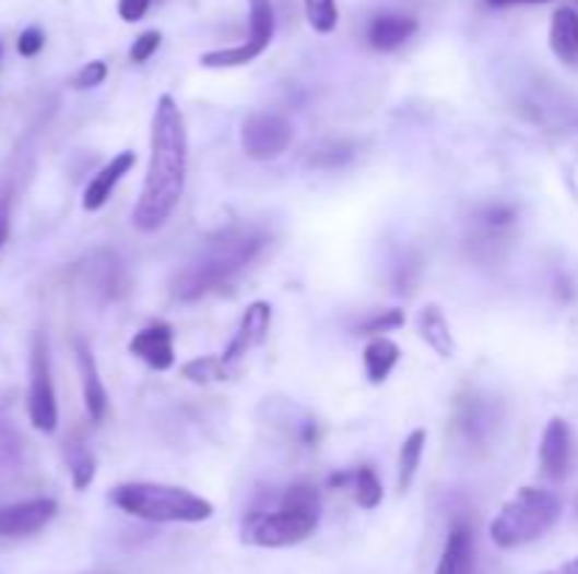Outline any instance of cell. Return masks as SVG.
Here are the masks:
<instances>
[{
    "instance_id": "6da1fadb",
    "label": "cell",
    "mask_w": 578,
    "mask_h": 574,
    "mask_svg": "<svg viewBox=\"0 0 578 574\" xmlns=\"http://www.w3.org/2000/svg\"><path fill=\"white\" fill-rule=\"evenodd\" d=\"M189 139L181 107L169 94L158 96L150 124V164L133 208V226L144 235L167 226L187 189Z\"/></svg>"
},
{
    "instance_id": "7a4b0ae2",
    "label": "cell",
    "mask_w": 578,
    "mask_h": 574,
    "mask_svg": "<svg viewBox=\"0 0 578 574\" xmlns=\"http://www.w3.org/2000/svg\"><path fill=\"white\" fill-rule=\"evenodd\" d=\"M266 242L269 235L257 226H232L209 237L201 251L173 279V296L178 301H198L215 294L257 260Z\"/></svg>"
},
{
    "instance_id": "3957f363",
    "label": "cell",
    "mask_w": 578,
    "mask_h": 574,
    "mask_svg": "<svg viewBox=\"0 0 578 574\" xmlns=\"http://www.w3.org/2000/svg\"><path fill=\"white\" fill-rule=\"evenodd\" d=\"M317 488L310 485H291L274 510H251L240 524V541L257 549H288L308 541L319 524Z\"/></svg>"
},
{
    "instance_id": "277c9868",
    "label": "cell",
    "mask_w": 578,
    "mask_h": 574,
    "mask_svg": "<svg viewBox=\"0 0 578 574\" xmlns=\"http://www.w3.org/2000/svg\"><path fill=\"white\" fill-rule=\"evenodd\" d=\"M110 504L150 524H201L215 515L212 501L175 485L125 481L110 490Z\"/></svg>"
},
{
    "instance_id": "5b68a950",
    "label": "cell",
    "mask_w": 578,
    "mask_h": 574,
    "mask_svg": "<svg viewBox=\"0 0 578 574\" xmlns=\"http://www.w3.org/2000/svg\"><path fill=\"white\" fill-rule=\"evenodd\" d=\"M558 515H562V499L553 490L519 488L517 495L503 504L488 527V535H492L494 547L505 552L528 547L556 527Z\"/></svg>"
},
{
    "instance_id": "8992f818",
    "label": "cell",
    "mask_w": 578,
    "mask_h": 574,
    "mask_svg": "<svg viewBox=\"0 0 578 574\" xmlns=\"http://www.w3.org/2000/svg\"><path fill=\"white\" fill-rule=\"evenodd\" d=\"M28 420L43 434H55L60 426V411H57L55 381H51V361H48L46 335H34L32 363H28Z\"/></svg>"
},
{
    "instance_id": "52a82bcc",
    "label": "cell",
    "mask_w": 578,
    "mask_h": 574,
    "mask_svg": "<svg viewBox=\"0 0 578 574\" xmlns=\"http://www.w3.org/2000/svg\"><path fill=\"white\" fill-rule=\"evenodd\" d=\"M274 37V3L271 0H249V40L232 48L201 53L203 68H240L249 65L271 46Z\"/></svg>"
},
{
    "instance_id": "ba28073f",
    "label": "cell",
    "mask_w": 578,
    "mask_h": 574,
    "mask_svg": "<svg viewBox=\"0 0 578 574\" xmlns=\"http://www.w3.org/2000/svg\"><path fill=\"white\" fill-rule=\"evenodd\" d=\"M294 141V128L291 121L280 113H251L243 121L240 144L243 153L255 160H271L280 158Z\"/></svg>"
},
{
    "instance_id": "9c48e42d",
    "label": "cell",
    "mask_w": 578,
    "mask_h": 574,
    "mask_svg": "<svg viewBox=\"0 0 578 574\" xmlns=\"http://www.w3.org/2000/svg\"><path fill=\"white\" fill-rule=\"evenodd\" d=\"M271 315L274 313H271L269 301H251L249 308H246V313H243L235 335H232L229 347L223 349V355H221L223 367L229 369L232 374L240 369V363L246 361V358H249L257 347H260L262 340L269 338Z\"/></svg>"
},
{
    "instance_id": "30bf717a",
    "label": "cell",
    "mask_w": 578,
    "mask_h": 574,
    "mask_svg": "<svg viewBox=\"0 0 578 574\" xmlns=\"http://www.w3.org/2000/svg\"><path fill=\"white\" fill-rule=\"evenodd\" d=\"M55 515V499H32L7 504V507H0V538H26V535L40 533Z\"/></svg>"
},
{
    "instance_id": "8fae6325",
    "label": "cell",
    "mask_w": 578,
    "mask_h": 574,
    "mask_svg": "<svg viewBox=\"0 0 578 574\" xmlns=\"http://www.w3.org/2000/svg\"><path fill=\"white\" fill-rule=\"evenodd\" d=\"M573 459V434L567 420L553 417L542 431V442H539V468L542 476L551 481H562L570 470Z\"/></svg>"
},
{
    "instance_id": "7c38bea8",
    "label": "cell",
    "mask_w": 578,
    "mask_h": 574,
    "mask_svg": "<svg viewBox=\"0 0 578 574\" xmlns=\"http://www.w3.org/2000/svg\"><path fill=\"white\" fill-rule=\"evenodd\" d=\"M128 349L155 372H167L175 367V335L173 327L164 321H155L150 327L139 330Z\"/></svg>"
},
{
    "instance_id": "4fadbf2b",
    "label": "cell",
    "mask_w": 578,
    "mask_h": 574,
    "mask_svg": "<svg viewBox=\"0 0 578 574\" xmlns=\"http://www.w3.org/2000/svg\"><path fill=\"white\" fill-rule=\"evenodd\" d=\"M133 167H135V153L125 150V153L114 155V158H110L94 178H91V183H87L85 192H82V208H85V212H99V208L110 201V194H114V189L119 187L121 178H125Z\"/></svg>"
},
{
    "instance_id": "5bb4252c",
    "label": "cell",
    "mask_w": 578,
    "mask_h": 574,
    "mask_svg": "<svg viewBox=\"0 0 578 574\" xmlns=\"http://www.w3.org/2000/svg\"><path fill=\"white\" fill-rule=\"evenodd\" d=\"M76 369H80L82 400H85L87 417L94 422H102L105 415H108V388L102 383L94 355H91V349L82 340H76Z\"/></svg>"
},
{
    "instance_id": "9a60e30c",
    "label": "cell",
    "mask_w": 578,
    "mask_h": 574,
    "mask_svg": "<svg viewBox=\"0 0 578 574\" xmlns=\"http://www.w3.org/2000/svg\"><path fill=\"white\" fill-rule=\"evenodd\" d=\"M417 32V21L410 17V14H378L373 17L370 26H367V43L376 51H396V48L404 46L410 40L412 34Z\"/></svg>"
},
{
    "instance_id": "2e32d148",
    "label": "cell",
    "mask_w": 578,
    "mask_h": 574,
    "mask_svg": "<svg viewBox=\"0 0 578 574\" xmlns=\"http://www.w3.org/2000/svg\"><path fill=\"white\" fill-rule=\"evenodd\" d=\"M417 330H421V338H424L444 361H451V358L458 355V344H455L449 321H446L444 310L437 308V304H426V308L417 313Z\"/></svg>"
},
{
    "instance_id": "e0dca14e",
    "label": "cell",
    "mask_w": 578,
    "mask_h": 574,
    "mask_svg": "<svg viewBox=\"0 0 578 574\" xmlns=\"http://www.w3.org/2000/svg\"><path fill=\"white\" fill-rule=\"evenodd\" d=\"M551 48L565 65L578 68V12L562 7L553 12L551 21Z\"/></svg>"
},
{
    "instance_id": "ac0fdd59",
    "label": "cell",
    "mask_w": 578,
    "mask_h": 574,
    "mask_svg": "<svg viewBox=\"0 0 578 574\" xmlns=\"http://www.w3.org/2000/svg\"><path fill=\"white\" fill-rule=\"evenodd\" d=\"M471 552H474V538L463 522H455L449 538H446L444 554L437 561L435 574H469Z\"/></svg>"
},
{
    "instance_id": "d6986e66",
    "label": "cell",
    "mask_w": 578,
    "mask_h": 574,
    "mask_svg": "<svg viewBox=\"0 0 578 574\" xmlns=\"http://www.w3.org/2000/svg\"><path fill=\"white\" fill-rule=\"evenodd\" d=\"M362 358H364L367 381H370L373 386H378V383L387 381L392 374V369L398 367V361H401V349H398L396 340L387 338V335H376V338L364 347Z\"/></svg>"
},
{
    "instance_id": "ffe728a7",
    "label": "cell",
    "mask_w": 578,
    "mask_h": 574,
    "mask_svg": "<svg viewBox=\"0 0 578 574\" xmlns=\"http://www.w3.org/2000/svg\"><path fill=\"white\" fill-rule=\"evenodd\" d=\"M426 451V431L424 428H415L410 437L401 445V454H398V490L406 493L415 481L417 468H421V459H424Z\"/></svg>"
},
{
    "instance_id": "44dd1931",
    "label": "cell",
    "mask_w": 578,
    "mask_h": 574,
    "mask_svg": "<svg viewBox=\"0 0 578 574\" xmlns=\"http://www.w3.org/2000/svg\"><path fill=\"white\" fill-rule=\"evenodd\" d=\"M458 426L463 428V434L469 437V440H483V437H488V431H492L494 426L492 406L480 400V397H469V400L460 403Z\"/></svg>"
},
{
    "instance_id": "7402d4cb",
    "label": "cell",
    "mask_w": 578,
    "mask_h": 574,
    "mask_svg": "<svg viewBox=\"0 0 578 574\" xmlns=\"http://www.w3.org/2000/svg\"><path fill=\"white\" fill-rule=\"evenodd\" d=\"M353 495H356V504L362 510H376L384 501L381 479H378L370 465H362V468L353 470Z\"/></svg>"
},
{
    "instance_id": "603a6c76",
    "label": "cell",
    "mask_w": 578,
    "mask_h": 574,
    "mask_svg": "<svg viewBox=\"0 0 578 574\" xmlns=\"http://www.w3.org/2000/svg\"><path fill=\"white\" fill-rule=\"evenodd\" d=\"M181 374L189 383H217V381H229L232 372L223 367L221 355H203L196 361H187L181 367Z\"/></svg>"
},
{
    "instance_id": "cb8c5ba5",
    "label": "cell",
    "mask_w": 578,
    "mask_h": 574,
    "mask_svg": "<svg viewBox=\"0 0 578 574\" xmlns=\"http://www.w3.org/2000/svg\"><path fill=\"white\" fill-rule=\"evenodd\" d=\"M308 26L317 34L337 32L339 26V7L337 0H303Z\"/></svg>"
},
{
    "instance_id": "d4e9b609",
    "label": "cell",
    "mask_w": 578,
    "mask_h": 574,
    "mask_svg": "<svg viewBox=\"0 0 578 574\" xmlns=\"http://www.w3.org/2000/svg\"><path fill=\"white\" fill-rule=\"evenodd\" d=\"M68 465H71V481H74L76 490H85L87 485L94 481L96 459H94V454L87 451V447H80V451H74V454H71V459H68Z\"/></svg>"
},
{
    "instance_id": "484cf974",
    "label": "cell",
    "mask_w": 578,
    "mask_h": 574,
    "mask_svg": "<svg viewBox=\"0 0 578 574\" xmlns=\"http://www.w3.org/2000/svg\"><path fill=\"white\" fill-rule=\"evenodd\" d=\"M404 327V310H381V313L370 315V319L364 321L362 327H358V333L364 335H381V333H390V330H398Z\"/></svg>"
},
{
    "instance_id": "4316f807",
    "label": "cell",
    "mask_w": 578,
    "mask_h": 574,
    "mask_svg": "<svg viewBox=\"0 0 578 574\" xmlns=\"http://www.w3.org/2000/svg\"><path fill=\"white\" fill-rule=\"evenodd\" d=\"M158 48H162V32H158V28H148V32L139 34L133 40V46H130V62L144 65Z\"/></svg>"
},
{
    "instance_id": "83f0119b",
    "label": "cell",
    "mask_w": 578,
    "mask_h": 574,
    "mask_svg": "<svg viewBox=\"0 0 578 574\" xmlns=\"http://www.w3.org/2000/svg\"><path fill=\"white\" fill-rule=\"evenodd\" d=\"M105 80H108V62L91 60L76 71L74 87L76 91H94V87H99Z\"/></svg>"
},
{
    "instance_id": "f1b7e54d",
    "label": "cell",
    "mask_w": 578,
    "mask_h": 574,
    "mask_svg": "<svg viewBox=\"0 0 578 574\" xmlns=\"http://www.w3.org/2000/svg\"><path fill=\"white\" fill-rule=\"evenodd\" d=\"M517 220V212L508 203H494V206H485L480 214V223H483L485 231H499V228H508Z\"/></svg>"
},
{
    "instance_id": "f546056e",
    "label": "cell",
    "mask_w": 578,
    "mask_h": 574,
    "mask_svg": "<svg viewBox=\"0 0 578 574\" xmlns=\"http://www.w3.org/2000/svg\"><path fill=\"white\" fill-rule=\"evenodd\" d=\"M43 46H46V34H43L40 26L23 28L21 37H17V53H21V57H26V60L37 57V53L43 51Z\"/></svg>"
},
{
    "instance_id": "4dcf8cb0",
    "label": "cell",
    "mask_w": 578,
    "mask_h": 574,
    "mask_svg": "<svg viewBox=\"0 0 578 574\" xmlns=\"http://www.w3.org/2000/svg\"><path fill=\"white\" fill-rule=\"evenodd\" d=\"M153 0H119V17L125 23H139L148 17Z\"/></svg>"
},
{
    "instance_id": "1f68e13d",
    "label": "cell",
    "mask_w": 578,
    "mask_h": 574,
    "mask_svg": "<svg viewBox=\"0 0 578 574\" xmlns=\"http://www.w3.org/2000/svg\"><path fill=\"white\" fill-rule=\"evenodd\" d=\"M9 231H12V194H0V248L9 242Z\"/></svg>"
},
{
    "instance_id": "d6a6232c",
    "label": "cell",
    "mask_w": 578,
    "mask_h": 574,
    "mask_svg": "<svg viewBox=\"0 0 578 574\" xmlns=\"http://www.w3.org/2000/svg\"><path fill=\"white\" fill-rule=\"evenodd\" d=\"M485 3H488V7L505 9V7H519V3H551V0H485Z\"/></svg>"
},
{
    "instance_id": "836d02e7",
    "label": "cell",
    "mask_w": 578,
    "mask_h": 574,
    "mask_svg": "<svg viewBox=\"0 0 578 574\" xmlns=\"http://www.w3.org/2000/svg\"><path fill=\"white\" fill-rule=\"evenodd\" d=\"M562 574H578V558H573L570 563H565V569H562Z\"/></svg>"
},
{
    "instance_id": "e575fe53",
    "label": "cell",
    "mask_w": 578,
    "mask_h": 574,
    "mask_svg": "<svg viewBox=\"0 0 578 574\" xmlns=\"http://www.w3.org/2000/svg\"><path fill=\"white\" fill-rule=\"evenodd\" d=\"M0 57H3V46H0Z\"/></svg>"
},
{
    "instance_id": "d590c367",
    "label": "cell",
    "mask_w": 578,
    "mask_h": 574,
    "mask_svg": "<svg viewBox=\"0 0 578 574\" xmlns=\"http://www.w3.org/2000/svg\"><path fill=\"white\" fill-rule=\"evenodd\" d=\"M576 507H578V501H576Z\"/></svg>"
}]
</instances>
